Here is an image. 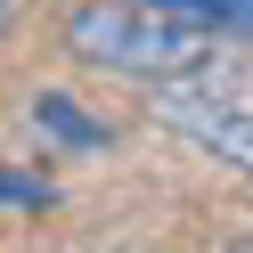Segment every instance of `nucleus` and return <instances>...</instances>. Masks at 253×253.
<instances>
[{"mask_svg":"<svg viewBox=\"0 0 253 253\" xmlns=\"http://www.w3.org/2000/svg\"><path fill=\"white\" fill-rule=\"evenodd\" d=\"M0 204H25V212H41V204H49V188H41V180H25V171H0Z\"/></svg>","mask_w":253,"mask_h":253,"instance_id":"39448f33","label":"nucleus"},{"mask_svg":"<svg viewBox=\"0 0 253 253\" xmlns=\"http://www.w3.org/2000/svg\"><path fill=\"white\" fill-rule=\"evenodd\" d=\"M8 8H17V0H0V25H8Z\"/></svg>","mask_w":253,"mask_h":253,"instance_id":"423d86ee","label":"nucleus"},{"mask_svg":"<svg viewBox=\"0 0 253 253\" xmlns=\"http://www.w3.org/2000/svg\"><path fill=\"white\" fill-rule=\"evenodd\" d=\"M25 123H33L49 147H66V155H98V147H115V131H106L90 106H74L66 90H33V98H25Z\"/></svg>","mask_w":253,"mask_h":253,"instance_id":"7ed1b4c3","label":"nucleus"},{"mask_svg":"<svg viewBox=\"0 0 253 253\" xmlns=\"http://www.w3.org/2000/svg\"><path fill=\"white\" fill-rule=\"evenodd\" d=\"M66 49L82 57L90 74L147 82V90L196 82V74L212 66V33H204L196 17L155 8V0H82V8H66Z\"/></svg>","mask_w":253,"mask_h":253,"instance_id":"f257e3e1","label":"nucleus"},{"mask_svg":"<svg viewBox=\"0 0 253 253\" xmlns=\"http://www.w3.org/2000/svg\"><path fill=\"white\" fill-rule=\"evenodd\" d=\"M229 253H253V245H229Z\"/></svg>","mask_w":253,"mask_h":253,"instance_id":"0eeeda50","label":"nucleus"},{"mask_svg":"<svg viewBox=\"0 0 253 253\" xmlns=\"http://www.w3.org/2000/svg\"><path fill=\"white\" fill-rule=\"evenodd\" d=\"M164 123H171L196 155H212V164H229V171H253V106L180 98V90H171V98H164Z\"/></svg>","mask_w":253,"mask_h":253,"instance_id":"f03ea898","label":"nucleus"},{"mask_svg":"<svg viewBox=\"0 0 253 253\" xmlns=\"http://www.w3.org/2000/svg\"><path fill=\"white\" fill-rule=\"evenodd\" d=\"M171 17H196L204 33H253V0H155Z\"/></svg>","mask_w":253,"mask_h":253,"instance_id":"20e7f679","label":"nucleus"}]
</instances>
